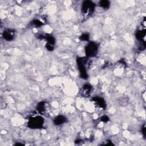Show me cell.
<instances>
[{
  "instance_id": "obj_16",
  "label": "cell",
  "mask_w": 146,
  "mask_h": 146,
  "mask_svg": "<svg viewBox=\"0 0 146 146\" xmlns=\"http://www.w3.org/2000/svg\"><path fill=\"white\" fill-rule=\"evenodd\" d=\"M142 134H143V136H145V124L142 128Z\"/></svg>"
},
{
  "instance_id": "obj_7",
  "label": "cell",
  "mask_w": 146,
  "mask_h": 146,
  "mask_svg": "<svg viewBox=\"0 0 146 146\" xmlns=\"http://www.w3.org/2000/svg\"><path fill=\"white\" fill-rule=\"evenodd\" d=\"M67 119L64 116H62V115H58V116H56L54 121V123L55 124V125H61L63 123H65V122H66Z\"/></svg>"
},
{
  "instance_id": "obj_4",
  "label": "cell",
  "mask_w": 146,
  "mask_h": 146,
  "mask_svg": "<svg viewBox=\"0 0 146 146\" xmlns=\"http://www.w3.org/2000/svg\"><path fill=\"white\" fill-rule=\"evenodd\" d=\"M98 50V46L94 42H90L85 48L86 54L87 57H94L96 55Z\"/></svg>"
},
{
  "instance_id": "obj_8",
  "label": "cell",
  "mask_w": 146,
  "mask_h": 146,
  "mask_svg": "<svg viewBox=\"0 0 146 146\" xmlns=\"http://www.w3.org/2000/svg\"><path fill=\"white\" fill-rule=\"evenodd\" d=\"M92 91V86L89 84H84L82 89V95L85 96H89L90 95Z\"/></svg>"
},
{
  "instance_id": "obj_17",
  "label": "cell",
  "mask_w": 146,
  "mask_h": 146,
  "mask_svg": "<svg viewBox=\"0 0 146 146\" xmlns=\"http://www.w3.org/2000/svg\"><path fill=\"white\" fill-rule=\"evenodd\" d=\"M16 145H23V144H22V143H16V144H15Z\"/></svg>"
},
{
  "instance_id": "obj_3",
  "label": "cell",
  "mask_w": 146,
  "mask_h": 146,
  "mask_svg": "<svg viewBox=\"0 0 146 146\" xmlns=\"http://www.w3.org/2000/svg\"><path fill=\"white\" fill-rule=\"evenodd\" d=\"M87 60L84 57H78L77 58V65L78 66L79 70L81 74V77L83 79H87L88 77L87 74V70L86 67Z\"/></svg>"
},
{
  "instance_id": "obj_12",
  "label": "cell",
  "mask_w": 146,
  "mask_h": 146,
  "mask_svg": "<svg viewBox=\"0 0 146 146\" xmlns=\"http://www.w3.org/2000/svg\"><path fill=\"white\" fill-rule=\"evenodd\" d=\"M90 38V36L87 33H84L81 35V37H79V39L81 40V41H88Z\"/></svg>"
},
{
  "instance_id": "obj_1",
  "label": "cell",
  "mask_w": 146,
  "mask_h": 146,
  "mask_svg": "<svg viewBox=\"0 0 146 146\" xmlns=\"http://www.w3.org/2000/svg\"><path fill=\"white\" fill-rule=\"evenodd\" d=\"M44 119L41 116L32 117L29 119L27 126L32 129L41 128L43 126Z\"/></svg>"
},
{
  "instance_id": "obj_2",
  "label": "cell",
  "mask_w": 146,
  "mask_h": 146,
  "mask_svg": "<svg viewBox=\"0 0 146 146\" xmlns=\"http://www.w3.org/2000/svg\"><path fill=\"white\" fill-rule=\"evenodd\" d=\"M95 4L92 1H84L82 6V13L86 17H89L93 14L94 10H95Z\"/></svg>"
},
{
  "instance_id": "obj_5",
  "label": "cell",
  "mask_w": 146,
  "mask_h": 146,
  "mask_svg": "<svg viewBox=\"0 0 146 146\" xmlns=\"http://www.w3.org/2000/svg\"><path fill=\"white\" fill-rule=\"evenodd\" d=\"M14 31L13 30H6L3 32L2 37L6 41H11L14 38Z\"/></svg>"
},
{
  "instance_id": "obj_9",
  "label": "cell",
  "mask_w": 146,
  "mask_h": 146,
  "mask_svg": "<svg viewBox=\"0 0 146 146\" xmlns=\"http://www.w3.org/2000/svg\"><path fill=\"white\" fill-rule=\"evenodd\" d=\"M145 36V31L144 30H139L136 34V37L139 41H143Z\"/></svg>"
},
{
  "instance_id": "obj_14",
  "label": "cell",
  "mask_w": 146,
  "mask_h": 146,
  "mask_svg": "<svg viewBox=\"0 0 146 146\" xmlns=\"http://www.w3.org/2000/svg\"><path fill=\"white\" fill-rule=\"evenodd\" d=\"M100 120H101V121H102L103 122H107L109 121V118L107 116H106V115H104V116H103L102 118H101Z\"/></svg>"
},
{
  "instance_id": "obj_10",
  "label": "cell",
  "mask_w": 146,
  "mask_h": 146,
  "mask_svg": "<svg viewBox=\"0 0 146 146\" xmlns=\"http://www.w3.org/2000/svg\"><path fill=\"white\" fill-rule=\"evenodd\" d=\"M37 110L41 114L45 112V103L44 102H39L37 105Z\"/></svg>"
},
{
  "instance_id": "obj_15",
  "label": "cell",
  "mask_w": 146,
  "mask_h": 146,
  "mask_svg": "<svg viewBox=\"0 0 146 146\" xmlns=\"http://www.w3.org/2000/svg\"><path fill=\"white\" fill-rule=\"evenodd\" d=\"M46 48L49 51H53L54 50V46L51 45H49L48 43H46Z\"/></svg>"
},
{
  "instance_id": "obj_11",
  "label": "cell",
  "mask_w": 146,
  "mask_h": 146,
  "mask_svg": "<svg viewBox=\"0 0 146 146\" xmlns=\"http://www.w3.org/2000/svg\"><path fill=\"white\" fill-rule=\"evenodd\" d=\"M100 6L103 8V9H109L110 5V2L109 1H107V0H103V1H101L99 2Z\"/></svg>"
},
{
  "instance_id": "obj_13",
  "label": "cell",
  "mask_w": 146,
  "mask_h": 146,
  "mask_svg": "<svg viewBox=\"0 0 146 146\" xmlns=\"http://www.w3.org/2000/svg\"><path fill=\"white\" fill-rule=\"evenodd\" d=\"M32 24L35 25L37 27H39L43 25V23H42L40 20H38V19H36V20H34L33 21Z\"/></svg>"
},
{
  "instance_id": "obj_6",
  "label": "cell",
  "mask_w": 146,
  "mask_h": 146,
  "mask_svg": "<svg viewBox=\"0 0 146 146\" xmlns=\"http://www.w3.org/2000/svg\"><path fill=\"white\" fill-rule=\"evenodd\" d=\"M93 101L95 103L97 106L101 108V109H105L106 108V102L104 99L100 97H94L93 98Z\"/></svg>"
}]
</instances>
